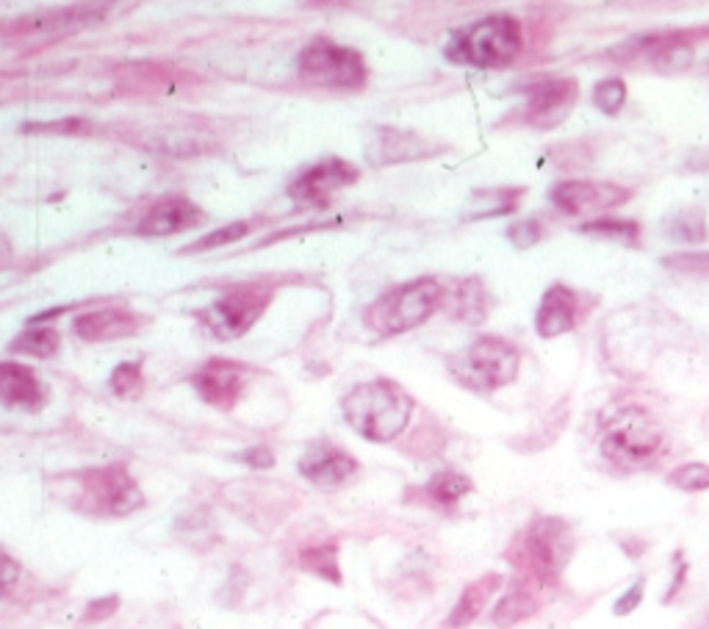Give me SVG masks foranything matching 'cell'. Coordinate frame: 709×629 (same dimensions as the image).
<instances>
[{"label": "cell", "mask_w": 709, "mask_h": 629, "mask_svg": "<svg viewBox=\"0 0 709 629\" xmlns=\"http://www.w3.org/2000/svg\"><path fill=\"white\" fill-rule=\"evenodd\" d=\"M602 455L620 472H643L668 455V433L651 408L615 402L602 416Z\"/></svg>", "instance_id": "6da1fadb"}, {"label": "cell", "mask_w": 709, "mask_h": 629, "mask_svg": "<svg viewBox=\"0 0 709 629\" xmlns=\"http://www.w3.org/2000/svg\"><path fill=\"white\" fill-rule=\"evenodd\" d=\"M413 396L391 378H374L358 383L341 400L343 422L366 441L388 444L408 430L413 419Z\"/></svg>", "instance_id": "7a4b0ae2"}, {"label": "cell", "mask_w": 709, "mask_h": 629, "mask_svg": "<svg viewBox=\"0 0 709 629\" xmlns=\"http://www.w3.org/2000/svg\"><path fill=\"white\" fill-rule=\"evenodd\" d=\"M526 29L515 14H487V18L469 23L449 37V62L465 64L476 70L510 68L524 53Z\"/></svg>", "instance_id": "3957f363"}, {"label": "cell", "mask_w": 709, "mask_h": 629, "mask_svg": "<svg viewBox=\"0 0 709 629\" xmlns=\"http://www.w3.org/2000/svg\"><path fill=\"white\" fill-rule=\"evenodd\" d=\"M574 551L568 522L557 516H537L526 524L518 538L510 544L507 560L524 579L543 585H557Z\"/></svg>", "instance_id": "277c9868"}, {"label": "cell", "mask_w": 709, "mask_h": 629, "mask_svg": "<svg viewBox=\"0 0 709 629\" xmlns=\"http://www.w3.org/2000/svg\"><path fill=\"white\" fill-rule=\"evenodd\" d=\"M443 283L438 278H415L382 291L363 313L366 328L380 339H393L408 330L421 328L427 319L441 311Z\"/></svg>", "instance_id": "5b68a950"}, {"label": "cell", "mask_w": 709, "mask_h": 629, "mask_svg": "<svg viewBox=\"0 0 709 629\" xmlns=\"http://www.w3.org/2000/svg\"><path fill=\"white\" fill-rule=\"evenodd\" d=\"M452 380L474 394H493L515 383L521 372V350L502 336H476L463 350L446 358Z\"/></svg>", "instance_id": "8992f818"}, {"label": "cell", "mask_w": 709, "mask_h": 629, "mask_svg": "<svg viewBox=\"0 0 709 629\" xmlns=\"http://www.w3.org/2000/svg\"><path fill=\"white\" fill-rule=\"evenodd\" d=\"M297 75L308 86L336 92H360L369 84V64L354 48L341 45L330 37H316L299 51Z\"/></svg>", "instance_id": "52a82bcc"}, {"label": "cell", "mask_w": 709, "mask_h": 629, "mask_svg": "<svg viewBox=\"0 0 709 629\" xmlns=\"http://www.w3.org/2000/svg\"><path fill=\"white\" fill-rule=\"evenodd\" d=\"M75 483V511L86 513V516L97 518H122L131 513L142 511L144 494L131 477L125 466L114 463V466H97L83 468L72 477Z\"/></svg>", "instance_id": "ba28073f"}, {"label": "cell", "mask_w": 709, "mask_h": 629, "mask_svg": "<svg viewBox=\"0 0 709 629\" xmlns=\"http://www.w3.org/2000/svg\"><path fill=\"white\" fill-rule=\"evenodd\" d=\"M271 300H275V286L271 283L230 286L219 300L199 311V322L222 341L242 339L269 311Z\"/></svg>", "instance_id": "9c48e42d"}, {"label": "cell", "mask_w": 709, "mask_h": 629, "mask_svg": "<svg viewBox=\"0 0 709 629\" xmlns=\"http://www.w3.org/2000/svg\"><path fill=\"white\" fill-rule=\"evenodd\" d=\"M635 192L626 189V186L613 184V181H585V178H571L559 181L548 192V200L557 208L559 214H568V217H607V212L626 206L631 200Z\"/></svg>", "instance_id": "30bf717a"}, {"label": "cell", "mask_w": 709, "mask_h": 629, "mask_svg": "<svg viewBox=\"0 0 709 629\" xmlns=\"http://www.w3.org/2000/svg\"><path fill=\"white\" fill-rule=\"evenodd\" d=\"M579 101V81L576 79H541L524 90L521 123L537 131H552L568 120Z\"/></svg>", "instance_id": "8fae6325"}, {"label": "cell", "mask_w": 709, "mask_h": 629, "mask_svg": "<svg viewBox=\"0 0 709 629\" xmlns=\"http://www.w3.org/2000/svg\"><path fill=\"white\" fill-rule=\"evenodd\" d=\"M360 169L343 158H321V162L305 167L297 178L288 184V197L302 208H321L341 195L343 189L358 184Z\"/></svg>", "instance_id": "7c38bea8"}, {"label": "cell", "mask_w": 709, "mask_h": 629, "mask_svg": "<svg viewBox=\"0 0 709 629\" xmlns=\"http://www.w3.org/2000/svg\"><path fill=\"white\" fill-rule=\"evenodd\" d=\"M249 367L230 358H210L192 374V389L216 411H233L247 389Z\"/></svg>", "instance_id": "4fadbf2b"}, {"label": "cell", "mask_w": 709, "mask_h": 629, "mask_svg": "<svg viewBox=\"0 0 709 629\" xmlns=\"http://www.w3.org/2000/svg\"><path fill=\"white\" fill-rule=\"evenodd\" d=\"M590 313V302L574 286L552 283L541 297V306L535 313V333L541 339H559L565 333H574L582 319Z\"/></svg>", "instance_id": "5bb4252c"}, {"label": "cell", "mask_w": 709, "mask_h": 629, "mask_svg": "<svg viewBox=\"0 0 709 629\" xmlns=\"http://www.w3.org/2000/svg\"><path fill=\"white\" fill-rule=\"evenodd\" d=\"M297 468L310 485H316V488L336 491L358 474V461L338 444L321 439L308 444V450L299 457Z\"/></svg>", "instance_id": "9a60e30c"}, {"label": "cell", "mask_w": 709, "mask_h": 629, "mask_svg": "<svg viewBox=\"0 0 709 629\" xmlns=\"http://www.w3.org/2000/svg\"><path fill=\"white\" fill-rule=\"evenodd\" d=\"M432 153H435L432 142L419 136L415 131L388 128V125H382V128L371 131L366 158H369L371 167H386V164L419 162V158L432 156Z\"/></svg>", "instance_id": "2e32d148"}, {"label": "cell", "mask_w": 709, "mask_h": 629, "mask_svg": "<svg viewBox=\"0 0 709 629\" xmlns=\"http://www.w3.org/2000/svg\"><path fill=\"white\" fill-rule=\"evenodd\" d=\"M48 402V385L22 363H0V405L9 411L39 413Z\"/></svg>", "instance_id": "e0dca14e"}, {"label": "cell", "mask_w": 709, "mask_h": 629, "mask_svg": "<svg viewBox=\"0 0 709 629\" xmlns=\"http://www.w3.org/2000/svg\"><path fill=\"white\" fill-rule=\"evenodd\" d=\"M441 311L460 324H482L493 311V297L480 278H460L443 286Z\"/></svg>", "instance_id": "ac0fdd59"}, {"label": "cell", "mask_w": 709, "mask_h": 629, "mask_svg": "<svg viewBox=\"0 0 709 629\" xmlns=\"http://www.w3.org/2000/svg\"><path fill=\"white\" fill-rule=\"evenodd\" d=\"M72 330L86 344H103V341L127 339L138 333V317L127 308H100V311H86L75 317Z\"/></svg>", "instance_id": "d6986e66"}, {"label": "cell", "mask_w": 709, "mask_h": 629, "mask_svg": "<svg viewBox=\"0 0 709 629\" xmlns=\"http://www.w3.org/2000/svg\"><path fill=\"white\" fill-rule=\"evenodd\" d=\"M203 208L186 197H166L155 203L138 223V236H175L203 223Z\"/></svg>", "instance_id": "ffe728a7"}, {"label": "cell", "mask_w": 709, "mask_h": 629, "mask_svg": "<svg viewBox=\"0 0 709 629\" xmlns=\"http://www.w3.org/2000/svg\"><path fill=\"white\" fill-rule=\"evenodd\" d=\"M635 56L648 59L654 70L674 73V70H685L692 62L696 45H692V37H687L685 31H679V34H657L637 42Z\"/></svg>", "instance_id": "44dd1931"}, {"label": "cell", "mask_w": 709, "mask_h": 629, "mask_svg": "<svg viewBox=\"0 0 709 629\" xmlns=\"http://www.w3.org/2000/svg\"><path fill=\"white\" fill-rule=\"evenodd\" d=\"M537 607H541V588H537L535 582H530V579L521 577L515 579V582L504 590L502 599L496 601L491 621L496 623V627L510 629L515 627V623L535 616Z\"/></svg>", "instance_id": "7402d4cb"}, {"label": "cell", "mask_w": 709, "mask_h": 629, "mask_svg": "<svg viewBox=\"0 0 709 629\" xmlns=\"http://www.w3.org/2000/svg\"><path fill=\"white\" fill-rule=\"evenodd\" d=\"M499 585H502V577L499 574H485L482 579H476V582H471L469 588L460 594L458 605H454V610L449 612L446 618V627L449 629H463L469 627V623H474L476 618L482 616V610H485V605L491 601V596L496 594Z\"/></svg>", "instance_id": "603a6c76"}, {"label": "cell", "mask_w": 709, "mask_h": 629, "mask_svg": "<svg viewBox=\"0 0 709 629\" xmlns=\"http://www.w3.org/2000/svg\"><path fill=\"white\" fill-rule=\"evenodd\" d=\"M471 491H474V483H471L463 472L443 468V472L432 474V477L427 480L421 494H424V499L430 502V505L441 507V511H452V507H458L460 499H463L465 494H471Z\"/></svg>", "instance_id": "cb8c5ba5"}, {"label": "cell", "mask_w": 709, "mask_h": 629, "mask_svg": "<svg viewBox=\"0 0 709 629\" xmlns=\"http://www.w3.org/2000/svg\"><path fill=\"white\" fill-rule=\"evenodd\" d=\"M662 230L668 239L681 241V245L698 247L701 241L709 239V228H707V212L701 206H685L676 208L665 217Z\"/></svg>", "instance_id": "d4e9b609"}, {"label": "cell", "mask_w": 709, "mask_h": 629, "mask_svg": "<svg viewBox=\"0 0 709 629\" xmlns=\"http://www.w3.org/2000/svg\"><path fill=\"white\" fill-rule=\"evenodd\" d=\"M59 347H61L59 330L39 324V328H28L25 333L17 336V339L11 341L9 350L17 352V355H31V358H42V361H48V358H53L55 352H59Z\"/></svg>", "instance_id": "484cf974"}, {"label": "cell", "mask_w": 709, "mask_h": 629, "mask_svg": "<svg viewBox=\"0 0 709 629\" xmlns=\"http://www.w3.org/2000/svg\"><path fill=\"white\" fill-rule=\"evenodd\" d=\"M579 234L596 236V239H613L624 241V245H637L640 241V223L635 219H620V217H598L587 219L585 225H579Z\"/></svg>", "instance_id": "4316f807"}, {"label": "cell", "mask_w": 709, "mask_h": 629, "mask_svg": "<svg viewBox=\"0 0 709 629\" xmlns=\"http://www.w3.org/2000/svg\"><path fill=\"white\" fill-rule=\"evenodd\" d=\"M299 566L305 568V571L316 574V577L327 579V582L338 585L341 582V568H338V546L332 544H316V546H308V549L299 555Z\"/></svg>", "instance_id": "83f0119b"}, {"label": "cell", "mask_w": 709, "mask_h": 629, "mask_svg": "<svg viewBox=\"0 0 709 629\" xmlns=\"http://www.w3.org/2000/svg\"><path fill=\"white\" fill-rule=\"evenodd\" d=\"M626 97H629V86L620 79H604L593 86V103L607 117H615L626 106Z\"/></svg>", "instance_id": "f1b7e54d"}, {"label": "cell", "mask_w": 709, "mask_h": 629, "mask_svg": "<svg viewBox=\"0 0 709 629\" xmlns=\"http://www.w3.org/2000/svg\"><path fill=\"white\" fill-rule=\"evenodd\" d=\"M109 385L116 396H122V400H133V396H138L144 391L142 367H138V363H120V367L111 372Z\"/></svg>", "instance_id": "f546056e"}, {"label": "cell", "mask_w": 709, "mask_h": 629, "mask_svg": "<svg viewBox=\"0 0 709 629\" xmlns=\"http://www.w3.org/2000/svg\"><path fill=\"white\" fill-rule=\"evenodd\" d=\"M668 483L685 494H701L709 491V463H685L676 472H670Z\"/></svg>", "instance_id": "4dcf8cb0"}, {"label": "cell", "mask_w": 709, "mask_h": 629, "mask_svg": "<svg viewBox=\"0 0 709 629\" xmlns=\"http://www.w3.org/2000/svg\"><path fill=\"white\" fill-rule=\"evenodd\" d=\"M249 230H253V223H230V225H225V228L214 230V234L203 236V239L192 241V245H188L186 250H183V252H205V250H216V247H225V245H230V241L244 239V236H247Z\"/></svg>", "instance_id": "1f68e13d"}, {"label": "cell", "mask_w": 709, "mask_h": 629, "mask_svg": "<svg viewBox=\"0 0 709 629\" xmlns=\"http://www.w3.org/2000/svg\"><path fill=\"white\" fill-rule=\"evenodd\" d=\"M662 267L674 269L681 275H698V278H709V250L696 252H670L662 258Z\"/></svg>", "instance_id": "d6a6232c"}, {"label": "cell", "mask_w": 709, "mask_h": 629, "mask_svg": "<svg viewBox=\"0 0 709 629\" xmlns=\"http://www.w3.org/2000/svg\"><path fill=\"white\" fill-rule=\"evenodd\" d=\"M526 189H491L480 192L485 200H491L487 206L476 208V217H496V214H513L518 208V203L524 200Z\"/></svg>", "instance_id": "836d02e7"}, {"label": "cell", "mask_w": 709, "mask_h": 629, "mask_svg": "<svg viewBox=\"0 0 709 629\" xmlns=\"http://www.w3.org/2000/svg\"><path fill=\"white\" fill-rule=\"evenodd\" d=\"M543 223L537 217H526V219H518L515 225H510L507 228V236L510 241H513L515 247H521V250H526V247L537 245V241L543 239Z\"/></svg>", "instance_id": "e575fe53"}, {"label": "cell", "mask_w": 709, "mask_h": 629, "mask_svg": "<svg viewBox=\"0 0 709 629\" xmlns=\"http://www.w3.org/2000/svg\"><path fill=\"white\" fill-rule=\"evenodd\" d=\"M17 579H20V566L6 551H0V599L14 588Z\"/></svg>", "instance_id": "d590c367"}, {"label": "cell", "mask_w": 709, "mask_h": 629, "mask_svg": "<svg viewBox=\"0 0 709 629\" xmlns=\"http://www.w3.org/2000/svg\"><path fill=\"white\" fill-rule=\"evenodd\" d=\"M242 461L249 463V466H255V468H269L271 463H275V457H271V452L266 450V446H258V450L244 452Z\"/></svg>", "instance_id": "8d00e7d4"}, {"label": "cell", "mask_w": 709, "mask_h": 629, "mask_svg": "<svg viewBox=\"0 0 709 629\" xmlns=\"http://www.w3.org/2000/svg\"><path fill=\"white\" fill-rule=\"evenodd\" d=\"M116 610V599H103V601H94V605H89L86 610V618L89 621H97V618H105L109 612Z\"/></svg>", "instance_id": "74e56055"}, {"label": "cell", "mask_w": 709, "mask_h": 629, "mask_svg": "<svg viewBox=\"0 0 709 629\" xmlns=\"http://www.w3.org/2000/svg\"><path fill=\"white\" fill-rule=\"evenodd\" d=\"M640 596H643V582H637L635 585V594H626L624 599L618 601V607H615V612H618V616H624V612H629V610H635L637 607V601H640Z\"/></svg>", "instance_id": "f35d334b"}]
</instances>
